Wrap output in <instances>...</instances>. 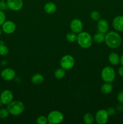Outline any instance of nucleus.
I'll return each mask as SVG.
<instances>
[{
  "instance_id": "f257e3e1",
  "label": "nucleus",
  "mask_w": 123,
  "mask_h": 124,
  "mask_svg": "<svg viewBox=\"0 0 123 124\" xmlns=\"http://www.w3.org/2000/svg\"><path fill=\"white\" fill-rule=\"evenodd\" d=\"M104 42L107 47L115 49L121 45L122 38L119 33L114 31H110L105 34Z\"/></svg>"
},
{
  "instance_id": "f03ea898",
  "label": "nucleus",
  "mask_w": 123,
  "mask_h": 124,
  "mask_svg": "<svg viewBox=\"0 0 123 124\" xmlns=\"http://www.w3.org/2000/svg\"><path fill=\"white\" fill-rule=\"evenodd\" d=\"M92 41L93 38L90 34L86 31H81L77 35V43L80 47L84 49H87L91 47Z\"/></svg>"
},
{
  "instance_id": "7ed1b4c3",
  "label": "nucleus",
  "mask_w": 123,
  "mask_h": 124,
  "mask_svg": "<svg viewBox=\"0 0 123 124\" xmlns=\"http://www.w3.org/2000/svg\"><path fill=\"white\" fill-rule=\"evenodd\" d=\"M7 108L10 115L13 116H19L21 115L25 110V105L20 101H12L7 105Z\"/></svg>"
},
{
  "instance_id": "20e7f679",
  "label": "nucleus",
  "mask_w": 123,
  "mask_h": 124,
  "mask_svg": "<svg viewBox=\"0 0 123 124\" xmlns=\"http://www.w3.org/2000/svg\"><path fill=\"white\" fill-rule=\"evenodd\" d=\"M101 76L102 81L105 82L112 83L116 78V73L114 69L109 66L105 67L101 72Z\"/></svg>"
},
{
  "instance_id": "39448f33",
  "label": "nucleus",
  "mask_w": 123,
  "mask_h": 124,
  "mask_svg": "<svg viewBox=\"0 0 123 124\" xmlns=\"http://www.w3.org/2000/svg\"><path fill=\"white\" fill-rule=\"evenodd\" d=\"M48 123L49 124H59L64 120L63 114L58 110H53L49 113L47 116Z\"/></svg>"
},
{
  "instance_id": "423d86ee",
  "label": "nucleus",
  "mask_w": 123,
  "mask_h": 124,
  "mask_svg": "<svg viewBox=\"0 0 123 124\" xmlns=\"http://www.w3.org/2000/svg\"><path fill=\"white\" fill-rule=\"evenodd\" d=\"M60 65L65 70H71L75 65V59L72 55L66 54L61 58Z\"/></svg>"
},
{
  "instance_id": "0eeeda50",
  "label": "nucleus",
  "mask_w": 123,
  "mask_h": 124,
  "mask_svg": "<svg viewBox=\"0 0 123 124\" xmlns=\"http://www.w3.org/2000/svg\"><path fill=\"white\" fill-rule=\"evenodd\" d=\"M109 115L107 110L104 109L99 110L95 116V120L98 124H106L108 122Z\"/></svg>"
},
{
  "instance_id": "6e6552de",
  "label": "nucleus",
  "mask_w": 123,
  "mask_h": 124,
  "mask_svg": "<svg viewBox=\"0 0 123 124\" xmlns=\"http://www.w3.org/2000/svg\"><path fill=\"white\" fill-rule=\"evenodd\" d=\"M8 8L13 11H19L24 6L23 0H6Z\"/></svg>"
},
{
  "instance_id": "1a4fd4ad",
  "label": "nucleus",
  "mask_w": 123,
  "mask_h": 124,
  "mask_svg": "<svg viewBox=\"0 0 123 124\" xmlns=\"http://www.w3.org/2000/svg\"><path fill=\"white\" fill-rule=\"evenodd\" d=\"M1 26L2 31L7 35L13 33L16 29L15 23L12 21H6Z\"/></svg>"
},
{
  "instance_id": "9d476101",
  "label": "nucleus",
  "mask_w": 123,
  "mask_h": 124,
  "mask_svg": "<svg viewBox=\"0 0 123 124\" xmlns=\"http://www.w3.org/2000/svg\"><path fill=\"white\" fill-rule=\"evenodd\" d=\"M13 100V94L9 90H5L0 94V101L4 105H8Z\"/></svg>"
},
{
  "instance_id": "9b49d317",
  "label": "nucleus",
  "mask_w": 123,
  "mask_h": 124,
  "mask_svg": "<svg viewBox=\"0 0 123 124\" xmlns=\"http://www.w3.org/2000/svg\"><path fill=\"white\" fill-rule=\"evenodd\" d=\"M1 78L6 81L13 80L16 76V72L12 68H6L1 73Z\"/></svg>"
},
{
  "instance_id": "f8f14e48",
  "label": "nucleus",
  "mask_w": 123,
  "mask_h": 124,
  "mask_svg": "<svg viewBox=\"0 0 123 124\" xmlns=\"http://www.w3.org/2000/svg\"><path fill=\"white\" fill-rule=\"evenodd\" d=\"M70 29L72 31L78 34L83 30V23L80 19H77V18L73 19L70 23Z\"/></svg>"
},
{
  "instance_id": "ddd939ff",
  "label": "nucleus",
  "mask_w": 123,
  "mask_h": 124,
  "mask_svg": "<svg viewBox=\"0 0 123 124\" xmlns=\"http://www.w3.org/2000/svg\"><path fill=\"white\" fill-rule=\"evenodd\" d=\"M113 29L118 31H123V16L119 15L115 17L112 21Z\"/></svg>"
},
{
  "instance_id": "4468645a",
  "label": "nucleus",
  "mask_w": 123,
  "mask_h": 124,
  "mask_svg": "<svg viewBox=\"0 0 123 124\" xmlns=\"http://www.w3.org/2000/svg\"><path fill=\"white\" fill-rule=\"evenodd\" d=\"M97 29L98 32L102 33L104 34L107 33L109 29L108 22L104 19H100L98 21Z\"/></svg>"
},
{
  "instance_id": "2eb2a0df",
  "label": "nucleus",
  "mask_w": 123,
  "mask_h": 124,
  "mask_svg": "<svg viewBox=\"0 0 123 124\" xmlns=\"http://www.w3.org/2000/svg\"><path fill=\"white\" fill-rule=\"evenodd\" d=\"M43 10L47 14L51 15L55 13L57 10V6L53 2H48L44 5Z\"/></svg>"
},
{
  "instance_id": "dca6fc26",
  "label": "nucleus",
  "mask_w": 123,
  "mask_h": 124,
  "mask_svg": "<svg viewBox=\"0 0 123 124\" xmlns=\"http://www.w3.org/2000/svg\"><path fill=\"white\" fill-rule=\"evenodd\" d=\"M109 62L113 65H118L120 63V57L116 53L112 52L108 57Z\"/></svg>"
},
{
  "instance_id": "f3484780",
  "label": "nucleus",
  "mask_w": 123,
  "mask_h": 124,
  "mask_svg": "<svg viewBox=\"0 0 123 124\" xmlns=\"http://www.w3.org/2000/svg\"><path fill=\"white\" fill-rule=\"evenodd\" d=\"M43 81H44V78L43 75L40 73L34 74L31 78V82L35 85L41 84L43 82Z\"/></svg>"
},
{
  "instance_id": "a211bd4d",
  "label": "nucleus",
  "mask_w": 123,
  "mask_h": 124,
  "mask_svg": "<svg viewBox=\"0 0 123 124\" xmlns=\"http://www.w3.org/2000/svg\"><path fill=\"white\" fill-rule=\"evenodd\" d=\"M113 90V85L112 83L105 82L101 87V91L104 94H109Z\"/></svg>"
},
{
  "instance_id": "6ab92c4d",
  "label": "nucleus",
  "mask_w": 123,
  "mask_h": 124,
  "mask_svg": "<svg viewBox=\"0 0 123 124\" xmlns=\"http://www.w3.org/2000/svg\"><path fill=\"white\" fill-rule=\"evenodd\" d=\"M105 39V34L102 33L98 32L97 33L95 34L93 37V40L95 41L96 43L101 44L104 42Z\"/></svg>"
},
{
  "instance_id": "aec40b11",
  "label": "nucleus",
  "mask_w": 123,
  "mask_h": 124,
  "mask_svg": "<svg viewBox=\"0 0 123 124\" xmlns=\"http://www.w3.org/2000/svg\"><path fill=\"white\" fill-rule=\"evenodd\" d=\"M95 121V117L90 113H87L83 116V121L85 124H92Z\"/></svg>"
},
{
  "instance_id": "412c9836",
  "label": "nucleus",
  "mask_w": 123,
  "mask_h": 124,
  "mask_svg": "<svg viewBox=\"0 0 123 124\" xmlns=\"http://www.w3.org/2000/svg\"><path fill=\"white\" fill-rule=\"evenodd\" d=\"M66 75V70H64L62 68H59L54 71V76L56 79H61L65 76Z\"/></svg>"
},
{
  "instance_id": "4be33fe9",
  "label": "nucleus",
  "mask_w": 123,
  "mask_h": 124,
  "mask_svg": "<svg viewBox=\"0 0 123 124\" xmlns=\"http://www.w3.org/2000/svg\"><path fill=\"white\" fill-rule=\"evenodd\" d=\"M77 35L75 33L73 32H69L66 35V39L68 42H74L77 41Z\"/></svg>"
},
{
  "instance_id": "5701e85b",
  "label": "nucleus",
  "mask_w": 123,
  "mask_h": 124,
  "mask_svg": "<svg viewBox=\"0 0 123 124\" xmlns=\"http://www.w3.org/2000/svg\"><path fill=\"white\" fill-rule=\"evenodd\" d=\"M90 18L95 21H98L101 19V15L100 12L96 10H93L90 13Z\"/></svg>"
},
{
  "instance_id": "b1692460",
  "label": "nucleus",
  "mask_w": 123,
  "mask_h": 124,
  "mask_svg": "<svg viewBox=\"0 0 123 124\" xmlns=\"http://www.w3.org/2000/svg\"><path fill=\"white\" fill-rule=\"evenodd\" d=\"M9 52L8 48L4 44H0V55L6 56Z\"/></svg>"
},
{
  "instance_id": "393cba45",
  "label": "nucleus",
  "mask_w": 123,
  "mask_h": 124,
  "mask_svg": "<svg viewBox=\"0 0 123 124\" xmlns=\"http://www.w3.org/2000/svg\"><path fill=\"white\" fill-rule=\"evenodd\" d=\"M36 123L38 124H46L48 123L47 117L45 116H40L36 119Z\"/></svg>"
},
{
  "instance_id": "a878e982",
  "label": "nucleus",
  "mask_w": 123,
  "mask_h": 124,
  "mask_svg": "<svg viewBox=\"0 0 123 124\" xmlns=\"http://www.w3.org/2000/svg\"><path fill=\"white\" fill-rule=\"evenodd\" d=\"M9 112H8L7 108H1L0 110V118L1 119H6L9 115Z\"/></svg>"
},
{
  "instance_id": "bb28decb",
  "label": "nucleus",
  "mask_w": 123,
  "mask_h": 124,
  "mask_svg": "<svg viewBox=\"0 0 123 124\" xmlns=\"http://www.w3.org/2000/svg\"><path fill=\"white\" fill-rule=\"evenodd\" d=\"M6 21V14H5L4 12L3 11L0 10V26H1Z\"/></svg>"
},
{
  "instance_id": "cd10ccee",
  "label": "nucleus",
  "mask_w": 123,
  "mask_h": 124,
  "mask_svg": "<svg viewBox=\"0 0 123 124\" xmlns=\"http://www.w3.org/2000/svg\"><path fill=\"white\" fill-rule=\"evenodd\" d=\"M8 8L7 7V2H5V1H2V0H0V10H6Z\"/></svg>"
},
{
  "instance_id": "c85d7f7f",
  "label": "nucleus",
  "mask_w": 123,
  "mask_h": 124,
  "mask_svg": "<svg viewBox=\"0 0 123 124\" xmlns=\"http://www.w3.org/2000/svg\"><path fill=\"white\" fill-rule=\"evenodd\" d=\"M107 111L109 116H113L116 113V109L113 107H109L107 109Z\"/></svg>"
},
{
  "instance_id": "c756f323",
  "label": "nucleus",
  "mask_w": 123,
  "mask_h": 124,
  "mask_svg": "<svg viewBox=\"0 0 123 124\" xmlns=\"http://www.w3.org/2000/svg\"><path fill=\"white\" fill-rule=\"evenodd\" d=\"M117 101L120 104H123V92H120L117 95Z\"/></svg>"
},
{
  "instance_id": "7c9ffc66",
  "label": "nucleus",
  "mask_w": 123,
  "mask_h": 124,
  "mask_svg": "<svg viewBox=\"0 0 123 124\" xmlns=\"http://www.w3.org/2000/svg\"><path fill=\"white\" fill-rule=\"evenodd\" d=\"M116 109V111H123V104H118V105L116 106L115 107Z\"/></svg>"
},
{
  "instance_id": "2f4dec72",
  "label": "nucleus",
  "mask_w": 123,
  "mask_h": 124,
  "mask_svg": "<svg viewBox=\"0 0 123 124\" xmlns=\"http://www.w3.org/2000/svg\"><path fill=\"white\" fill-rule=\"evenodd\" d=\"M118 72V74H119V76H121V77H123V65L119 68Z\"/></svg>"
},
{
  "instance_id": "473e14b6",
  "label": "nucleus",
  "mask_w": 123,
  "mask_h": 124,
  "mask_svg": "<svg viewBox=\"0 0 123 124\" xmlns=\"http://www.w3.org/2000/svg\"><path fill=\"white\" fill-rule=\"evenodd\" d=\"M120 64H121V65L123 66V54L120 57Z\"/></svg>"
},
{
  "instance_id": "72a5a7b5",
  "label": "nucleus",
  "mask_w": 123,
  "mask_h": 124,
  "mask_svg": "<svg viewBox=\"0 0 123 124\" xmlns=\"http://www.w3.org/2000/svg\"><path fill=\"white\" fill-rule=\"evenodd\" d=\"M2 29H1V28H0V36H1V34H2Z\"/></svg>"
},
{
  "instance_id": "f704fd0d",
  "label": "nucleus",
  "mask_w": 123,
  "mask_h": 124,
  "mask_svg": "<svg viewBox=\"0 0 123 124\" xmlns=\"http://www.w3.org/2000/svg\"><path fill=\"white\" fill-rule=\"evenodd\" d=\"M2 103L1 102V101H0V107H1V105H2Z\"/></svg>"
},
{
  "instance_id": "c9c22d12",
  "label": "nucleus",
  "mask_w": 123,
  "mask_h": 124,
  "mask_svg": "<svg viewBox=\"0 0 123 124\" xmlns=\"http://www.w3.org/2000/svg\"><path fill=\"white\" fill-rule=\"evenodd\" d=\"M2 1H6V0H2Z\"/></svg>"
},
{
  "instance_id": "e433bc0d",
  "label": "nucleus",
  "mask_w": 123,
  "mask_h": 124,
  "mask_svg": "<svg viewBox=\"0 0 123 124\" xmlns=\"http://www.w3.org/2000/svg\"></svg>"
}]
</instances>
